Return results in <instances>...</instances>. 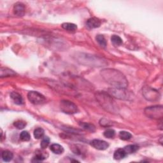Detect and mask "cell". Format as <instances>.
I'll use <instances>...</instances> for the list:
<instances>
[{
    "label": "cell",
    "instance_id": "6da1fadb",
    "mask_svg": "<svg viewBox=\"0 0 163 163\" xmlns=\"http://www.w3.org/2000/svg\"><path fill=\"white\" fill-rule=\"evenodd\" d=\"M104 80L115 88H125L128 85V80L120 72L114 69H104L101 72Z\"/></svg>",
    "mask_w": 163,
    "mask_h": 163
},
{
    "label": "cell",
    "instance_id": "7a4b0ae2",
    "mask_svg": "<svg viewBox=\"0 0 163 163\" xmlns=\"http://www.w3.org/2000/svg\"><path fill=\"white\" fill-rule=\"evenodd\" d=\"M96 97L101 106L106 111H108L110 113L117 112L118 106L108 93L105 92H97L96 94Z\"/></svg>",
    "mask_w": 163,
    "mask_h": 163
},
{
    "label": "cell",
    "instance_id": "3957f363",
    "mask_svg": "<svg viewBox=\"0 0 163 163\" xmlns=\"http://www.w3.org/2000/svg\"><path fill=\"white\" fill-rule=\"evenodd\" d=\"M144 113L148 118L161 119L163 117V108L161 105L148 106L144 110Z\"/></svg>",
    "mask_w": 163,
    "mask_h": 163
},
{
    "label": "cell",
    "instance_id": "277c9868",
    "mask_svg": "<svg viewBox=\"0 0 163 163\" xmlns=\"http://www.w3.org/2000/svg\"><path fill=\"white\" fill-rule=\"evenodd\" d=\"M60 108L63 112L66 114H74L78 112L77 106L68 100H62L60 102Z\"/></svg>",
    "mask_w": 163,
    "mask_h": 163
},
{
    "label": "cell",
    "instance_id": "5b68a950",
    "mask_svg": "<svg viewBox=\"0 0 163 163\" xmlns=\"http://www.w3.org/2000/svg\"><path fill=\"white\" fill-rule=\"evenodd\" d=\"M27 99L34 105H41L46 101L45 96L36 91L29 92L27 94Z\"/></svg>",
    "mask_w": 163,
    "mask_h": 163
},
{
    "label": "cell",
    "instance_id": "8992f818",
    "mask_svg": "<svg viewBox=\"0 0 163 163\" xmlns=\"http://www.w3.org/2000/svg\"><path fill=\"white\" fill-rule=\"evenodd\" d=\"M109 93L111 96H113L118 99L127 100L128 94L125 90V88H111L109 89Z\"/></svg>",
    "mask_w": 163,
    "mask_h": 163
},
{
    "label": "cell",
    "instance_id": "52a82bcc",
    "mask_svg": "<svg viewBox=\"0 0 163 163\" xmlns=\"http://www.w3.org/2000/svg\"><path fill=\"white\" fill-rule=\"evenodd\" d=\"M143 94L145 98L149 101L157 100L159 97V92L154 89H151L150 87L144 88Z\"/></svg>",
    "mask_w": 163,
    "mask_h": 163
},
{
    "label": "cell",
    "instance_id": "ba28073f",
    "mask_svg": "<svg viewBox=\"0 0 163 163\" xmlns=\"http://www.w3.org/2000/svg\"><path fill=\"white\" fill-rule=\"evenodd\" d=\"M91 145L97 150H105L109 147L108 143L101 139H93L91 142Z\"/></svg>",
    "mask_w": 163,
    "mask_h": 163
},
{
    "label": "cell",
    "instance_id": "9c48e42d",
    "mask_svg": "<svg viewBox=\"0 0 163 163\" xmlns=\"http://www.w3.org/2000/svg\"><path fill=\"white\" fill-rule=\"evenodd\" d=\"M101 22L98 18L91 17L87 21L86 25L89 29H94L100 27Z\"/></svg>",
    "mask_w": 163,
    "mask_h": 163
},
{
    "label": "cell",
    "instance_id": "30bf717a",
    "mask_svg": "<svg viewBox=\"0 0 163 163\" xmlns=\"http://www.w3.org/2000/svg\"><path fill=\"white\" fill-rule=\"evenodd\" d=\"M13 13L14 14L18 16L22 17L25 14V6L22 3H17L13 7Z\"/></svg>",
    "mask_w": 163,
    "mask_h": 163
},
{
    "label": "cell",
    "instance_id": "8fae6325",
    "mask_svg": "<svg viewBox=\"0 0 163 163\" xmlns=\"http://www.w3.org/2000/svg\"><path fill=\"white\" fill-rule=\"evenodd\" d=\"M10 97L12 100L14 102V103L18 105H21L24 104V100L22 96L18 94L17 92H12L10 94Z\"/></svg>",
    "mask_w": 163,
    "mask_h": 163
},
{
    "label": "cell",
    "instance_id": "7c38bea8",
    "mask_svg": "<svg viewBox=\"0 0 163 163\" xmlns=\"http://www.w3.org/2000/svg\"><path fill=\"white\" fill-rule=\"evenodd\" d=\"M127 153L125 152L124 148H119L115 150L114 154V158L115 160H120L124 159V157L127 156Z\"/></svg>",
    "mask_w": 163,
    "mask_h": 163
},
{
    "label": "cell",
    "instance_id": "4fadbf2b",
    "mask_svg": "<svg viewBox=\"0 0 163 163\" xmlns=\"http://www.w3.org/2000/svg\"><path fill=\"white\" fill-rule=\"evenodd\" d=\"M50 149L51 151L55 153V154H61L64 152L63 147L57 143L52 144V145L50 146Z\"/></svg>",
    "mask_w": 163,
    "mask_h": 163
},
{
    "label": "cell",
    "instance_id": "5bb4252c",
    "mask_svg": "<svg viewBox=\"0 0 163 163\" xmlns=\"http://www.w3.org/2000/svg\"><path fill=\"white\" fill-rule=\"evenodd\" d=\"M62 27L64 30L69 32H74L77 30V26L76 24L69 22L63 23L62 24Z\"/></svg>",
    "mask_w": 163,
    "mask_h": 163
},
{
    "label": "cell",
    "instance_id": "9a60e30c",
    "mask_svg": "<svg viewBox=\"0 0 163 163\" xmlns=\"http://www.w3.org/2000/svg\"><path fill=\"white\" fill-rule=\"evenodd\" d=\"M2 159L5 162H10L12 160L13 157V153L9 150H4L1 153Z\"/></svg>",
    "mask_w": 163,
    "mask_h": 163
},
{
    "label": "cell",
    "instance_id": "2e32d148",
    "mask_svg": "<svg viewBox=\"0 0 163 163\" xmlns=\"http://www.w3.org/2000/svg\"><path fill=\"white\" fill-rule=\"evenodd\" d=\"M79 124H80V127H82L83 129L86 130V131H90L91 133L95 132V131H96L95 126L92 124L87 123V122H80V123H79Z\"/></svg>",
    "mask_w": 163,
    "mask_h": 163
},
{
    "label": "cell",
    "instance_id": "e0dca14e",
    "mask_svg": "<svg viewBox=\"0 0 163 163\" xmlns=\"http://www.w3.org/2000/svg\"><path fill=\"white\" fill-rule=\"evenodd\" d=\"M16 73L13 70L8 68H1V77H12L15 76Z\"/></svg>",
    "mask_w": 163,
    "mask_h": 163
},
{
    "label": "cell",
    "instance_id": "ac0fdd59",
    "mask_svg": "<svg viewBox=\"0 0 163 163\" xmlns=\"http://www.w3.org/2000/svg\"><path fill=\"white\" fill-rule=\"evenodd\" d=\"M124 149L125 152L127 153V154H131V153L136 152L139 149V147L136 145H129L125 146Z\"/></svg>",
    "mask_w": 163,
    "mask_h": 163
},
{
    "label": "cell",
    "instance_id": "d6986e66",
    "mask_svg": "<svg viewBox=\"0 0 163 163\" xmlns=\"http://www.w3.org/2000/svg\"><path fill=\"white\" fill-rule=\"evenodd\" d=\"M119 138L122 140H129L132 138V134L128 131H120L119 133Z\"/></svg>",
    "mask_w": 163,
    "mask_h": 163
},
{
    "label": "cell",
    "instance_id": "ffe728a7",
    "mask_svg": "<svg viewBox=\"0 0 163 163\" xmlns=\"http://www.w3.org/2000/svg\"><path fill=\"white\" fill-rule=\"evenodd\" d=\"M111 42L114 44V45L116 46H119L122 44V40L121 39L120 37L117 35H113L111 38Z\"/></svg>",
    "mask_w": 163,
    "mask_h": 163
},
{
    "label": "cell",
    "instance_id": "44dd1931",
    "mask_svg": "<svg viewBox=\"0 0 163 163\" xmlns=\"http://www.w3.org/2000/svg\"><path fill=\"white\" fill-rule=\"evenodd\" d=\"M44 130L41 128H36L34 131V136L36 139H40L44 136Z\"/></svg>",
    "mask_w": 163,
    "mask_h": 163
},
{
    "label": "cell",
    "instance_id": "7402d4cb",
    "mask_svg": "<svg viewBox=\"0 0 163 163\" xmlns=\"http://www.w3.org/2000/svg\"><path fill=\"white\" fill-rule=\"evenodd\" d=\"M96 41H97V43L100 44V46H101L102 47H105L106 46V41L105 38V37L103 35H99L96 36Z\"/></svg>",
    "mask_w": 163,
    "mask_h": 163
},
{
    "label": "cell",
    "instance_id": "603a6c76",
    "mask_svg": "<svg viewBox=\"0 0 163 163\" xmlns=\"http://www.w3.org/2000/svg\"><path fill=\"white\" fill-rule=\"evenodd\" d=\"M20 139L23 142H28L30 140L31 136L28 132L24 131L20 134Z\"/></svg>",
    "mask_w": 163,
    "mask_h": 163
},
{
    "label": "cell",
    "instance_id": "cb8c5ba5",
    "mask_svg": "<svg viewBox=\"0 0 163 163\" xmlns=\"http://www.w3.org/2000/svg\"><path fill=\"white\" fill-rule=\"evenodd\" d=\"M104 136L107 138H114L115 136V131L112 129H108L104 132Z\"/></svg>",
    "mask_w": 163,
    "mask_h": 163
},
{
    "label": "cell",
    "instance_id": "d4e9b609",
    "mask_svg": "<svg viewBox=\"0 0 163 163\" xmlns=\"http://www.w3.org/2000/svg\"><path fill=\"white\" fill-rule=\"evenodd\" d=\"M13 125H14L15 128H17L18 129H22L26 127V122L24 120H18L15 121V122L13 123Z\"/></svg>",
    "mask_w": 163,
    "mask_h": 163
},
{
    "label": "cell",
    "instance_id": "484cf974",
    "mask_svg": "<svg viewBox=\"0 0 163 163\" xmlns=\"http://www.w3.org/2000/svg\"><path fill=\"white\" fill-rule=\"evenodd\" d=\"M49 143H50L49 138L47 137V136L44 137V138L42 139V140H41V144H40V146H41V148H42V149L46 148V147L49 146Z\"/></svg>",
    "mask_w": 163,
    "mask_h": 163
},
{
    "label": "cell",
    "instance_id": "4316f807",
    "mask_svg": "<svg viewBox=\"0 0 163 163\" xmlns=\"http://www.w3.org/2000/svg\"><path fill=\"white\" fill-rule=\"evenodd\" d=\"M109 120H106L105 119H102L100 120V124L101 125H102V126H104V127H108L110 126V125H111V122H108Z\"/></svg>",
    "mask_w": 163,
    "mask_h": 163
},
{
    "label": "cell",
    "instance_id": "83f0119b",
    "mask_svg": "<svg viewBox=\"0 0 163 163\" xmlns=\"http://www.w3.org/2000/svg\"><path fill=\"white\" fill-rule=\"evenodd\" d=\"M45 157L44 156L43 154H41V153H38V154H36L34 157H33V161H41L45 159Z\"/></svg>",
    "mask_w": 163,
    "mask_h": 163
}]
</instances>
